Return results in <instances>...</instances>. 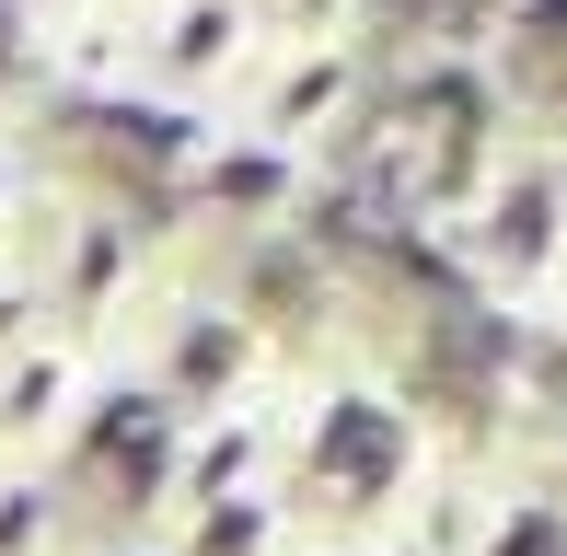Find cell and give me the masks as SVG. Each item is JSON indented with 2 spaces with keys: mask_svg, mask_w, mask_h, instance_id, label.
Listing matches in <instances>:
<instances>
[{
  "mask_svg": "<svg viewBox=\"0 0 567 556\" xmlns=\"http://www.w3.org/2000/svg\"><path fill=\"white\" fill-rule=\"evenodd\" d=\"M533 325H545V337L567 348V267H556V290H545V313H533Z\"/></svg>",
  "mask_w": 567,
  "mask_h": 556,
  "instance_id": "3957f363",
  "label": "cell"
},
{
  "mask_svg": "<svg viewBox=\"0 0 567 556\" xmlns=\"http://www.w3.org/2000/svg\"><path fill=\"white\" fill-rule=\"evenodd\" d=\"M82 556H163L151 534H105V545H82Z\"/></svg>",
  "mask_w": 567,
  "mask_h": 556,
  "instance_id": "277c9868",
  "label": "cell"
},
{
  "mask_svg": "<svg viewBox=\"0 0 567 556\" xmlns=\"http://www.w3.org/2000/svg\"><path fill=\"white\" fill-rule=\"evenodd\" d=\"M452 556H567V487H522V498H475V522L452 534Z\"/></svg>",
  "mask_w": 567,
  "mask_h": 556,
  "instance_id": "7a4b0ae2",
  "label": "cell"
},
{
  "mask_svg": "<svg viewBox=\"0 0 567 556\" xmlns=\"http://www.w3.org/2000/svg\"><path fill=\"white\" fill-rule=\"evenodd\" d=\"M429 429L405 394L359 383V371H290V429H278V511L324 545H371L382 522H405V498L429 487Z\"/></svg>",
  "mask_w": 567,
  "mask_h": 556,
  "instance_id": "6da1fadb",
  "label": "cell"
}]
</instances>
